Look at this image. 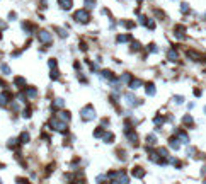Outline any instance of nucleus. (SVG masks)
<instances>
[{"instance_id": "1", "label": "nucleus", "mask_w": 206, "mask_h": 184, "mask_svg": "<svg viewBox=\"0 0 206 184\" xmlns=\"http://www.w3.org/2000/svg\"><path fill=\"white\" fill-rule=\"evenodd\" d=\"M94 118H95V109H94L92 106H85L82 109V119L84 121H92Z\"/></svg>"}, {"instance_id": "2", "label": "nucleus", "mask_w": 206, "mask_h": 184, "mask_svg": "<svg viewBox=\"0 0 206 184\" xmlns=\"http://www.w3.org/2000/svg\"><path fill=\"white\" fill-rule=\"evenodd\" d=\"M50 126H53V129L60 131V133H67V123L60 121L58 118H53V119L50 121Z\"/></svg>"}, {"instance_id": "3", "label": "nucleus", "mask_w": 206, "mask_h": 184, "mask_svg": "<svg viewBox=\"0 0 206 184\" xmlns=\"http://www.w3.org/2000/svg\"><path fill=\"white\" fill-rule=\"evenodd\" d=\"M73 19L77 22H82V24H85V22H89V12L85 10V9H82V10H77L73 14Z\"/></svg>"}, {"instance_id": "4", "label": "nucleus", "mask_w": 206, "mask_h": 184, "mask_svg": "<svg viewBox=\"0 0 206 184\" xmlns=\"http://www.w3.org/2000/svg\"><path fill=\"white\" fill-rule=\"evenodd\" d=\"M37 36H39V41H41V43H46V44H51V41H53L51 34H50L48 31H44V29H43V31H39V34H37Z\"/></svg>"}, {"instance_id": "5", "label": "nucleus", "mask_w": 206, "mask_h": 184, "mask_svg": "<svg viewBox=\"0 0 206 184\" xmlns=\"http://www.w3.org/2000/svg\"><path fill=\"white\" fill-rule=\"evenodd\" d=\"M175 136H177V140H179L181 143H189V136H187L186 131H182V129H177V131H175Z\"/></svg>"}, {"instance_id": "6", "label": "nucleus", "mask_w": 206, "mask_h": 184, "mask_svg": "<svg viewBox=\"0 0 206 184\" xmlns=\"http://www.w3.org/2000/svg\"><path fill=\"white\" fill-rule=\"evenodd\" d=\"M124 99H126V104H128V106H138V104L141 102V101H138L133 94H126V95H124Z\"/></svg>"}, {"instance_id": "7", "label": "nucleus", "mask_w": 206, "mask_h": 184, "mask_svg": "<svg viewBox=\"0 0 206 184\" xmlns=\"http://www.w3.org/2000/svg\"><path fill=\"white\" fill-rule=\"evenodd\" d=\"M10 97H12V95H10V92H2V94H0V106H7V104H9V102H10Z\"/></svg>"}, {"instance_id": "8", "label": "nucleus", "mask_w": 206, "mask_h": 184, "mask_svg": "<svg viewBox=\"0 0 206 184\" xmlns=\"http://www.w3.org/2000/svg\"><path fill=\"white\" fill-rule=\"evenodd\" d=\"M169 147L172 148V150H179V148H181V142L177 140V136H172V138L169 140Z\"/></svg>"}, {"instance_id": "9", "label": "nucleus", "mask_w": 206, "mask_h": 184, "mask_svg": "<svg viewBox=\"0 0 206 184\" xmlns=\"http://www.w3.org/2000/svg\"><path fill=\"white\" fill-rule=\"evenodd\" d=\"M56 118H58L60 121H63V123H68V121H70V114H68L67 111H60V112L56 114Z\"/></svg>"}, {"instance_id": "10", "label": "nucleus", "mask_w": 206, "mask_h": 184, "mask_svg": "<svg viewBox=\"0 0 206 184\" xmlns=\"http://www.w3.org/2000/svg\"><path fill=\"white\" fill-rule=\"evenodd\" d=\"M58 3H60V7H61V9H65V10L72 9V5H73V2H72V0H58Z\"/></svg>"}, {"instance_id": "11", "label": "nucleus", "mask_w": 206, "mask_h": 184, "mask_svg": "<svg viewBox=\"0 0 206 184\" xmlns=\"http://www.w3.org/2000/svg\"><path fill=\"white\" fill-rule=\"evenodd\" d=\"M131 174H133L135 177H138V179H140V177H143V176H145V170H143L141 167H135V169L131 170Z\"/></svg>"}, {"instance_id": "12", "label": "nucleus", "mask_w": 206, "mask_h": 184, "mask_svg": "<svg viewBox=\"0 0 206 184\" xmlns=\"http://www.w3.org/2000/svg\"><path fill=\"white\" fill-rule=\"evenodd\" d=\"M126 136H128V140H130L131 143H136V142H138V135H136L135 131H128Z\"/></svg>"}, {"instance_id": "13", "label": "nucleus", "mask_w": 206, "mask_h": 184, "mask_svg": "<svg viewBox=\"0 0 206 184\" xmlns=\"http://www.w3.org/2000/svg\"><path fill=\"white\" fill-rule=\"evenodd\" d=\"M26 94H27V97L34 99V97L37 95V91H36V89H33V87H27V89H26Z\"/></svg>"}, {"instance_id": "14", "label": "nucleus", "mask_w": 206, "mask_h": 184, "mask_svg": "<svg viewBox=\"0 0 206 184\" xmlns=\"http://www.w3.org/2000/svg\"><path fill=\"white\" fill-rule=\"evenodd\" d=\"M145 87H147L145 91H147V94H148V95H155V85H153L152 82H150V84H147Z\"/></svg>"}, {"instance_id": "15", "label": "nucleus", "mask_w": 206, "mask_h": 184, "mask_svg": "<svg viewBox=\"0 0 206 184\" xmlns=\"http://www.w3.org/2000/svg\"><path fill=\"white\" fill-rule=\"evenodd\" d=\"M19 142H20V143H27V142H29V133H27V131L20 133V136H19Z\"/></svg>"}, {"instance_id": "16", "label": "nucleus", "mask_w": 206, "mask_h": 184, "mask_svg": "<svg viewBox=\"0 0 206 184\" xmlns=\"http://www.w3.org/2000/svg\"><path fill=\"white\" fill-rule=\"evenodd\" d=\"M167 58L170 61H177V51H175V50H170L167 53Z\"/></svg>"}, {"instance_id": "17", "label": "nucleus", "mask_w": 206, "mask_h": 184, "mask_svg": "<svg viewBox=\"0 0 206 184\" xmlns=\"http://www.w3.org/2000/svg\"><path fill=\"white\" fill-rule=\"evenodd\" d=\"M102 140H104L106 143H112V140H114V135H112V133H104Z\"/></svg>"}, {"instance_id": "18", "label": "nucleus", "mask_w": 206, "mask_h": 184, "mask_svg": "<svg viewBox=\"0 0 206 184\" xmlns=\"http://www.w3.org/2000/svg\"><path fill=\"white\" fill-rule=\"evenodd\" d=\"M130 87H131V89H138V87H141V80H138V78L131 80V82H130Z\"/></svg>"}, {"instance_id": "19", "label": "nucleus", "mask_w": 206, "mask_h": 184, "mask_svg": "<svg viewBox=\"0 0 206 184\" xmlns=\"http://www.w3.org/2000/svg\"><path fill=\"white\" fill-rule=\"evenodd\" d=\"M131 36L130 34H119L118 36V43H126V41H130Z\"/></svg>"}, {"instance_id": "20", "label": "nucleus", "mask_w": 206, "mask_h": 184, "mask_svg": "<svg viewBox=\"0 0 206 184\" xmlns=\"http://www.w3.org/2000/svg\"><path fill=\"white\" fill-rule=\"evenodd\" d=\"M101 75H102L104 78H107V80H114V75H112V72H109V70H104Z\"/></svg>"}, {"instance_id": "21", "label": "nucleus", "mask_w": 206, "mask_h": 184, "mask_svg": "<svg viewBox=\"0 0 206 184\" xmlns=\"http://www.w3.org/2000/svg\"><path fill=\"white\" fill-rule=\"evenodd\" d=\"M94 136H95V138H101V136H104V129H102V126H99V128L94 131Z\"/></svg>"}, {"instance_id": "22", "label": "nucleus", "mask_w": 206, "mask_h": 184, "mask_svg": "<svg viewBox=\"0 0 206 184\" xmlns=\"http://www.w3.org/2000/svg\"><path fill=\"white\" fill-rule=\"evenodd\" d=\"M63 106H65V102H63V99H56L55 102H53V108H63Z\"/></svg>"}, {"instance_id": "23", "label": "nucleus", "mask_w": 206, "mask_h": 184, "mask_svg": "<svg viewBox=\"0 0 206 184\" xmlns=\"http://www.w3.org/2000/svg\"><path fill=\"white\" fill-rule=\"evenodd\" d=\"M155 142H157L155 135H148V136H147V143H148V145H155Z\"/></svg>"}, {"instance_id": "24", "label": "nucleus", "mask_w": 206, "mask_h": 184, "mask_svg": "<svg viewBox=\"0 0 206 184\" xmlns=\"http://www.w3.org/2000/svg\"><path fill=\"white\" fill-rule=\"evenodd\" d=\"M187 56H189V58H192V60H199V58H201V56L198 55L196 51H192V50H191V51H187Z\"/></svg>"}, {"instance_id": "25", "label": "nucleus", "mask_w": 206, "mask_h": 184, "mask_svg": "<svg viewBox=\"0 0 206 184\" xmlns=\"http://www.w3.org/2000/svg\"><path fill=\"white\" fill-rule=\"evenodd\" d=\"M157 153H158L162 159H165V157H167V148H158V150H157Z\"/></svg>"}, {"instance_id": "26", "label": "nucleus", "mask_w": 206, "mask_h": 184, "mask_svg": "<svg viewBox=\"0 0 206 184\" xmlns=\"http://www.w3.org/2000/svg\"><path fill=\"white\" fill-rule=\"evenodd\" d=\"M182 123H184V125H192V118H191L189 114H186V116L182 118Z\"/></svg>"}, {"instance_id": "27", "label": "nucleus", "mask_w": 206, "mask_h": 184, "mask_svg": "<svg viewBox=\"0 0 206 184\" xmlns=\"http://www.w3.org/2000/svg\"><path fill=\"white\" fill-rule=\"evenodd\" d=\"M121 82H126V84H128V82H131V75H130V74H124L123 77H121Z\"/></svg>"}, {"instance_id": "28", "label": "nucleus", "mask_w": 206, "mask_h": 184, "mask_svg": "<svg viewBox=\"0 0 206 184\" xmlns=\"http://www.w3.org/2000/svg\"><path fill=\"white\" fill-rule=\"evenodd\" d=\"M16 85H26V80H24L22 77H17V78H16Z\"/></svg>"}, {"instance_id": "29", "label": "nucleus", "mask_w": 206, "mask_h": 184, "mask_svg": "<svg viewBox=\"0 0 206 184\" xmlns=\"http://www.w3.org/2000/svg\"><path fill=\"white\" fill-rule=\"evenodd\" d=\"M140 48H141V44H140V43H136V41H135V43L131 44V50H133V51H138Z\"/></svg>"}, {"instance_id": "30", "label": "nucleus", "mask_w": 206, "mask_h": 184, "mask_svg": "<svg viewBox=\"0 0 206 184\" xmlns=\"http://www.w3.org/2000/svg\"><path fill=\"white\" fill-rule=\"evenodd\" d=\"M153 123H155V125L158 126V125H162V123H164V118H162V116H157V118L153 119Z\"/></svg>"}, {"instance_id": "31", "label": "nucleus", "mask_w": 206, "mask_h": 184, "mask_svg": "<svg viewBox=\"0 0 206 184\" xmlns=\"http://www.w3.org/2000/svg\"><path fill=\"white\" fill-rule=\"evenodd\" d=\"M181 10H182V14H187L189 12V5L187 3H181Z\"/></svg>"}, {"instance_id": "32", "label": "nucleus", "mask_w": 206, "mask_h": 184, "mask_svg": "<svg viewBox=\"0 0 206 184\" xmlns=\"http://www.w3.org/2000/svg\"><path fill=\"white\" fill-rule=\"evenodd\" d=\"M85 5H87V9H92L95 5V0H85Z\"/></svg>"}, {"instance_id": "33", "label": "nucleus", "mask_w": 206, "mask_h": 184, "mask_svg": "<svg viewBox=\"0 0 206 184\" xmlns=\"http://www.w3.org/2000/svg\"><path fill=\"white\" fill-rule=\"evenodd\" d=\"M121 24H123V26H124V27H133V26H135V24H133V22H131V20H123V22H121Z\"/></svg>"}, {"instance_id": "34", "label": "nucleus", "mask_w": 206, "mask_h": 184, "mask_svg": "<svg viewBox=\"0 0 206 184\" xmlns=\"http://www.w3.org/2000/svg\"><path fill=\"white\" fill-rule=\"evenodd\" d=\"M194 153H196V148H194V147H189V148H187V155H191V157H192Z\"/></svg>"}, {"instance_id": "35", "label": "nucleus", "mask_w": 206, "mask_h": 184, "mask_svg": "<svg viewBox=\"0 0 206 184\" xmlns=\"http://www.w3.org/2000/svg\"><path fill=\"white\" fill-rule=\"evenodd\" d=\"M22 116H24V118H29V116H31V109H29V108H26L24 112H22Z\"/></svg>"}, {"instance_id": "36", "label": "nucleus", "mask_w": 206, "mask_h": 184, "mask_svg": "<svg viewBox=\"0 0 206 184\" xmlns=\"http://www.w3.org/2000/svg\"><path fill=\"white\" fill-rule=\"evenodd\" d=\"M147 27H148V29H155V22H153L152 19H150L148 22H147Z\"/></svg>"}, {"instance_id": "37", "label": "nucleus", "mask_w": 206, "mask_h": 184, "mask_svg": "<svg viewBox=\"0 0 206 184\" xmlns=\"http://www.w3.org/2000/svg\"><path fill=\"white\" fill-rule=\"evenodd\" d=\"M104 181H106V176H99L97 177V184H106Z\"/></svg>"}, {"instance_id": "38", "label": "nucleus", "mask_w": 206, "mask_h": 184, "mask_svg": "<svg viewBox=\"0 0 206 184\" xmlns=\"http://www.w3.org/2000/svg\"><path fill=\"white\" fill-rule=\"evenodd\" d=\"M174 101H175L177 104H182V101H184V97H181V95H177V97H174Z\"/></svg>"}, {"instance_id": "39", "label": "nucleus", "mask_w": 206, "mask_h": 184, "mask_svg": "<svg viewBox=\"0 0 206 184\" xmlns=\"http://www.w3.org/2000/svg\"><path fill=\"white\" fill-rule=\"evenodd\" d=\"M58 77H60V74H58L56 70H53V72H51V78H53V80H56Z\"/></svg>"}, {"instance_id": "40", "label": "nucleus", "mask_w": 206, "mask_h": 184, "mask_svg": "<svg viewBox=\"0 0 206 184\" xmlns=\"http://www.w3.org/2000/svg\"><path fill=\"white\" fill-rule=\"evenodd\" d=\"M58 33H60L61 37H67V31H65V29H58Z\"/></svg>"}, {"instance_id": "41", "label": "nucleus", "mask_w": 206, "mask_h": 184, "mask_svg": "<svg viewBox=\"0 0 206 184\" xmlns=\"http://www.w3.org/2000/svg\"><path fill=\"white\" fill-rule=\"evenodd\" d=\"M2 70H3V72H5V74H10V68H9V67H7V65H2Z\"/></svg>"}, {"instance_id": "42", "label": "nucleus", "mask_w": 206, "mask_h": 184, "mask_svg": "<svg viewBox=\"0 0 206 184\" xmlns=\"http://www.w3.org/2000/svg\"><path fill=\"white\" fill-rule=\"evenodd\" d=\"M48 65H50L51 68H55V67H56V60H50V63H48Z\"/></svg>"}, {"instance_id": "43", "label": "nucleus", "mask_w": 206, "mask_h": 184, "mask_svg": "<svg viewBox=\"0 0 206 184\" xmlns=\"http://www.w3.org/2000/svg\"><path fill=\"white\" fill-rule=\"evenodd\" d=\"M17 184H31V183H27L26 179H17Z\"/></svg>"}, {"instance_id": "44", "label": "nucleus", "mask_w": 206, "mask_h": 184, "mask_svg": "<svg viewBox=\"0 0 206 184\" xmlns=\"http://www.w3.org/2000/svg\"><path fill=\"white\" fill-rule=\"evenodd\" d=\"M0 87H5V85H3V82H2V80H0Z\"/></svg>"}, {"instance_id": "45", "label": "nucleus", "mask_w": 206, "mask_h": 184, "mask_svg": "<svg viewBox=\"0 0 206 184\" xmlns=\"http://www.w3.org/2000/svg\"><path fill=\"white\" fill-rule=\"evenodd\" d=\"M203 184H206V181H205V183H203Z\"/></svg>"}, {"instance_id": "46", "label": "nucleus", "mask_w": 206, "mask_h": 184, "mask_svg": "<svg viewBox=\"0 0 206 184\" xmlns=\"http://www.w3.org/2000/svg\"><path fill=\"white\" fill-rule=\"evenodd\" d=\"M0 37H2V34H0Z\"/></svg>"}]
</instances>
